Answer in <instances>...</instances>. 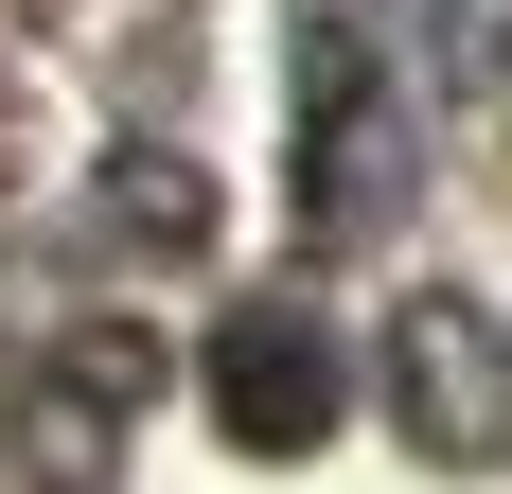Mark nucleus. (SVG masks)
<instances>
[{"label": "nucleus", "mask_w": 512, "mask_h": 494, "mask_svg": "<svg viewBox=\"0 0 512 494\" xmlns=\"http://www.w3.org/2000/svg\"><path fill=\"white\" fill-rule=\"evenodd\" d=\"M283 177H301L318 247H371L424 177V89L371 0H301V71H283Z\"/></svg>", "instance_id": "obj_1"}, {"label": "nucleus", "mask_w": 512, "mask_h": 494, "mask_svg": "<svg viewBox=\"0 0 512 494\" xmlns=\"http://www.w3.org/2000/svg\"><path fill=\"white\" fill-rule=\"evenodd\" d=\"M195 389H212V424H230L248 459H301V442H336L354 353L318 336V300H230V318H212V353H195Z\"/></svg>", "instance_id": "obj_2"}, {"label": "nucleus", "mask_w": 512, "mask_h": 494, "mask_svg": "<svg viewBox=\"0 0 512 494\" xmlns=\"http://www.w3.org/2000/svg\"><path fill=\"white\" fill-rule=\"evenodd\" d=\"M124 406H142V336H71L36 371V406H18V459H36V494H89L106 442H124Z\"/></svg>", "instance_id": "obj_3"}, {"label": "nucleus", "mask_w": 512, "mask_h": 494, "mask_svg": "<svg viewBox=\"0 0 512 494\" xmlns=\"http://www.w3.org/2000/svg\"><path fill=\"white\" fill-rule=\"evenodd\" d=\"M389 389H407V424H424V442H495V336H477L460 300H407Z\"/></svg>", "instance_id": "obj_4"}, {"label": "nucleus", "mask_w": 512, "mask_h": 494, "mask_svg": "<svg viewBox=\"0 0 512 494\" xmlns=\"http://www.w3.org/2000/svg\"><path fill=\"white\" fill-rule=\"evenodd\" d=\"M424 71L442 89H495L512 71V0H424Z\"/></svg>", "instance_id": "obj_5"}, {"label": "nucleus", "mask_w": 512, "mask_h": 494, "mask_svg": "<svg viewBox=\"0 0 512 494\" xmlns=\"http://www.w3.org/2000/svg\"><path fill=\"white\" fill-rule=\"evenodd\" d=\"M106 212H124V230H159V247H177V230H195V177H177V159H124V177H106Z\"/></svg>", "instance_id": "obj_6"}]
</instances>
